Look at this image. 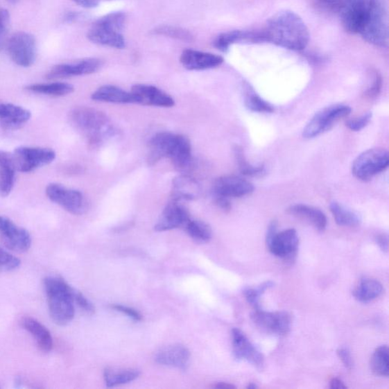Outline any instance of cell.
I'll use <instances>...</instances> for the list:
<instances>
[{"label":"cell","mask_w":389,"mask_h":389,"mask_svg":"<svg viewBox=\"0 0 389 389\" xmlns=\"http://www.w3.org/2000/svg\"><path fill=\"white\" fill-rule=\"evenodd\" d=\"M388 347L387 345L379 347L372 354L370 368L376 375L388 377L389 375Z\"/></svg>","instance_id":"cell-33"},{"label":"cell","mask_w":389,"mask_h":389,"mask_svg":"<svg viewBox=\"0 0 389 389\" xmlns=\"http://www.w3.org/2000/svg\"><path fill=\"white\" fill-rule=\"evenodd\" d=\"M339 358L343 361L345 368L351 370L354 366V361L350 352L347 348H339L337 351Z\"/></svg>","instance_id":"cell-45"},{"label":"cell","mask_w":389,"mask_h":389,"mask_svg":"<svg viewBox=\"0 0 389 389\" xmlns=\"http://www.w3.org/2000/svg\"><path fill=\"white\" fill-rule=\"evenodd\" d=\"M169 159L179 170L184 171L192 163V147L189 139L182 135L178 134Z\"/></svg>","instance_id":"cell-28"},{"label":"cell","mask_w":389,"mask_h":389,"mask_svg":"<svg viewBox=\"0 0 389 389\" xmlns=\"http://www.w3.org/2000/svg\"><path fill=\"white\" fill-rule=\"evenodd\" d=\"M377 243L379 247L383 252H387L388 250V236L387 234H383L377 236Z\"/></svg>","instance_id":"cell-47"},{"label":"cell","mask_w":389,"mask_h":389,"mask_svg":"<svg viewBox=\"0 0 389 389\" xmlns=\"http://www.w3.org/2000/svg\"><path fill=\"white\" fill-rule=\"evenodd\" d=\"M330 210L336 223L340 226L356 227L361 223V218L358 214L338 202H332L330 205Z\"/></svg>","instance_id":"cell-32"},{"label":"cell","mask_w":389,"mask_h":389,"mask_svg":"<svg viewBox=\"0 0 389 389\" xmlns=\"http://www.w3.org/2000/svg\"><path fill=\"white\" fill-rule=\"evenodd\" d=\"M92 98L94 101L114 104H137V100L131 92H126L114 85L101 87L92 94Z\"/></svg>","instance_id":"cell-25"},{"label":"cell","mask_w":389,"mask_h":389,"mask_svg":"<svg viewBox=\"0 0 389 389\" xmlns=\"http://www.w3.org/2000/svg\"><path fill=\"white\" fill-rule=\"evenodd\" d=\"M351 112L352 108L343 105H335L322 109L307 123L303 137L305 139H313L320 136L329 131L336 122L347 116Z\"/></svg>","instance_id":"cell-8"},{"label":"cell","mask_w":389,"mask_h":389,"mask_svg":"<svg viewBox=\"0 0 389 389\" xmlns=\"http://www.w3.org/2000/svg\"><path fill=\"white\" fill-rule=\"evenodd\" d=\"M49 200L68 212L80 216L87 211V202L83 194L76 189L67 188L59 184H50L46 188Z\"/></svg>","instance_id":"cell-10"},{"label":"cell","mask_w":389,"mask_h":389,"mask_svg":"<svg viewBox=\"0 0 389 389\" xmlns=\"http://www.w3.org/2000/svg\"><path fill=\"white\" fill-rule=\"evenodd\" d=\"M277 227L276 221L270 224L266 235L267 247L274 256L292 261L296 257L299 247L297 233L295 229L285 230L279 233Z\"/></svg>","instance_id":"cell-5"},{"label":"cell","mask_w":389,"mask_h":389,"mask_svg":"<svg viewBox=\"0 0 389 389\" xmlns=\"http://www.w3.org/2000/svg\"><path fill=\"white\" fill-rule=\"evenodd\" d=\"M233 354L237 361H247L258 369L264 366V356L239 329L232 331Z\"/></svg>","instance_id":"cell-14"},{"label":"cell","mask_w":389,"mask_h":389,"mask_svg":"<svg viewBox=\"0 0 389 389\" xmlns=\"http://www.w3.org/2000/svg\"><path fill=\"white\" fill-rule=\"evenodd\" d=\"M330 388L331 389H345L347 387L345 383L339 379L334 378L331 381Z\"/></svg>","instance_id":"cell-50"},{"label":"cell","mask_w":389,"mask_h":389,"mask_svg":"<svg viewBox=\"0 0 389 389\" xmlns=\"http://www.w3.org/2000/svg\"><path fill=\"white\" fill-rule=\"evenodd\" d=\"M131 92L139 105L160 107H172L175 105V101L169 94L153 85H135Z\"/></svg>","instance_id":"cell-17"},{"label":"cell","mask_w":389,"mask_h":389,"mask_svg":"<svg viewBox=\"0 0 389 389\" xmlns=\"http://www.w3.org/2000/svg\"><path fill=\"white\" fill-rule=\"evenodd\" d=\"M26 89L31 93L62 97L74 92V87L65 83H37L29 85Z\"/></svg>","instance_id":"cell-30"},{"label":"cell","mask_w":389,"mask_h":389,"mask_svg":"<svg viewBox=\"0 0 389 389\" xmlns=\"http://www.w3.org/2000/svg\"><path fill=\"white\" fill-rule=\"evenodd\" d=\"M239 170L245 176L261 177L266 173V168L263 165L254 166L251 164L244 156L243 150L240 146H236L234 149Z\"/></svg>","instance_id":"cell-35"},{"label":"cell","mask_w":389,"mask_h":389,"mask_svg":"<svg viewBox=\"0 0 389 389\" xmlns=\"http://www.w3.org/2000/svg\"><path fill=\"white\" fill-rule=\"evenodd\" d=\"M140 376L136 369H107L104 372L105 383L108 387H115L132 382Z\"/></svg>","instance_id":"cell-31"},{"label":"cell","mask_w":389,"mask_h":389,"mask_svg":"<svg viewBox=\"0 0 389 389\" xmlns=\"http://www.w3.org/2000/svg\"><path fill=\"white\" fill-rule=\"evenodd\" d=\"M189 349L182 345H172L162 349L155 356V361L163 366L186 370L190 361Z\"/></svg>","instance_id":"cell-21"},{"label":"cell","mask_w":389,"mask_h":389,"mask_svg":"<svg viewBox=\"0 0 389 389\" xmlns=\"http://www.w3.org/2000/svg\"><path fill=\"white\" fill-rule=\"evenodd\" d=\"M372 116V113L368 112L359 117L353 118L352 120L347 121L346 126L352 131H361L369 124Z\"/></svg>","instance_id":"cell-42"},{"label":"cell","mask_w":389,"mask_h":389,"mask_svg":"<svg viewBox=\"0 0 389 389\" xmlns=\"http://www.w3.org/2000/svg\"><path fill=\"white\" fill-rule=\"evenodd\" d=\"M251 319L259 327L277 336L287 335L291 325V315L287 312L270 313L255 309Z\"/></svg>","instance_id":"cell-12"},{"label":"cell","mask_w":389,"mask_h":389,"mask_svg":"<svg viewBox=\"0 0 389 389\" xmlns=\"http://www.w3.org/2000/svg\"><path fill=\"white\" fill-rule=\"evenodd\" d=\"M44 285L51 319L59 325L69 324L75 315L74 288L61 277L54 276L46 277Z\"/></svg>","instance_id":"cell-4"},{"label":"cell","mask_w":389,"mask_h":389,"mask_svg":"<svg viewBox=\"0 0 389 389\" xmlns=\"http://www.w3.org/2000/svg\"><path fill=\"white\" fill-rule=\"evenodd\" d=\"M190 220L189 214L180 202L172 201L166 206L155 227L156 232H162L187 225Z\"/></svg>","instance_id":"cell-16"},{"label":"cell","mask_w":389,"mask_h":389,"mask_svg":"<svg viewBox=\"0 0 389 389\" xmlns=\"http://www.w3.org/2000/svg\"><path fill=\"white\" fill-rule=\"evenodd\" d=\"M6 46L15 64L25 68L34 64L37 58V43L33 35L19 31L8 39Z\"/></svg>","instance_id":"cell-7"},{"label":"cell","mask_w":389,"mask_h":389,"mask_svg":"<svg viewBox=\"0 0 389 389\" xmlns=\"http://www.w3.org/2000/svg\"><path fill=\"white\" fill-rule=\"evenodd\" d=\"M291 216L304 219L320 232L327 228V218L320 209L303 204L291 205L288 209Z\"/></svg>","instance_id":"cell-27"},{"label":"cell","mask_w":389,"mask_h":389,"mask_svg":"<svg viewBox=\"0 0 389 389\" xmlns=\"http://www.w3.org/2000/svg\"><path fill=\"white\" fill-rule=\"evenodd\" d=\"M31 116L28 110L0 101V128L6 130L19 129L30 121Z\"/></svg>","instance_id":"cell-19"},{"label":"cell","mask_w":389,"mask_h":389,"mask_svg":"<svg viewBox=\"0 0 389 389\" xmlns=\"http://www.w3.org/2000/svg\"><path fill=\"white\" fill-rule=\"evenodd\" d=\"M216 202L219 208L225 211H229L232 208L227 198L216 196Z\"/></svg>","instance_id":"cell-48"},{"label":"cell","mask_w":389,"mask_h":389,"mask_svg":"<svg viewBox=\"0 0 389 389\" xmlns=\"http://www.w3.org/2000/svg\"><path fill=\"white\" fill-rule=\"evenodd\" d=\"M126 22V15L121 12H111L95 21L94 24L101 27L121 33Z\"/></svg>","instance_id":"cell-38"},{"label":"cell","mask_w":389,"mask_h":389,"mask_svg":"<svg viewBox=\"0 0 389 389\" xmlns=\"http://www.w3.org/2000/svg\"><path fill=\"white\" fill-rule=\"evenodd\" d=\"M386 10L383 0H345L340 21L347 33L361 35Z\"/></svg>","instance_id":"cell-3"},{"label":"cell","mask_w":389,"mask_h":389,"mask_svg":"<svg viewBox=\"0 0 389 389\" xmlns=\"http://www.w3.org/2000/svg\"><path fill=\"white\" fill-rule=\"evenodd\" d=\"M245 105L253 112L273 113V107L263 98H261L255 92L248 90L245 94Z\"/></svg>","instance_id":"cell-36"},{"label":"cell","mask_w":389,"mask_h":389,"mask_svg":"<svg viewBox=\"0 0 389 389\" xmlns=\"http://www.w3.org/2000/svg\"><path fill=\"white\" fill-rule=\"evenodd\" d=\"M185 228L189 236L198 243H207L212 236L211 227L203 221L190 219Z\"/></svg>","instance_id":"cell-34"},{"label":"cell","mask_w":389,"mask_h":389,"mask_svg":"<svg viewBox=\"0 0 389 389\" xmlns=\"http://www.w3.org/2000/svg\"><path fill=\"white\" fill-rule=\"evenodd\" d=\"M372 76V85L369 87L367 92H365V94H366V96L370 98H374L377 96L381 91V89H382L383 84L382 76H381L377 71H375L374 73H373Z\"/></svg>","instance_id":"cell-44"},{"label":"cell","mask_w":389,"mask_h":389,"mask_svg":"<svg viewBox=\"0 0 389 389\" xmlns=\"http://www.w3.org/2000/svg\"><path fill=\"white\" fill-rule=\"evenodd\" d=\"M76 4L85 8H94L99 5V0H73Z\"/></svg>","instance_id":"cell-49"},{"label":"cell","mask_w":389,"mask_h":389,"mask_svg":"<svg viewBox=\"0 0 389 389\" xmlns=\"http://www.w3.org/2000/svg\"><path fill=\"white\" fill-rule=\"evenodd\" d=\"M88 38L94 44L123 49L126 47V40L121 33L101 27L95 24L88 33Z\"/></svg>","instance_id":"cell-26"},{"label":"cell","mask_w":389,"mask_h":389,"mask_svg":"<svg viewBox=\"0 0 389 389\" xmlns=\"http://www.w3.org/2000/svg\"><path fill=\"white\" fill-rule=\"evenodd\" d=\"M17 171L13 155L0 150V196L6 197L11 193Z\"/></svg>","instance_id":"cell-24"},{"label":"cell","mask_w":389,"mask_h":389,"mask_svg":"<svg viewBox=\"0 0 389 389\" xmlns=\"http://www.w3.org/2000/svg\"><path fill=\"white\" fill-rule=\"evenodd\" d=\"M253 191L254 187L250 181L236 176L221 177L213 186L214 196L227 198L248 196Z\"/></svg>","instance_id":"cell-15"},{"label":"cell","mask_w":389,"mask_h":389,"mask_svg":"<svg viewBox=\"0 0 389 389\" xmlns=\"http://www.w3.org/2000/svg\"><path fill=\"white\" fill-rule=\"evenodd\" d=\"M21 327L34 338L40 349L44 353L51 352L53 346L51 332L43 324L31 317H24L21 322Z\"/></svg>","instance_id":"cell-22"},{"label":"cell","mask_w":389,"mask_h":389,"mask_svg":"<svg viewBox=\"0 0 389 389\" xmlns=\"http://www.w3.org/2000/svg\"><path fill=\"white\" fill-rule=\"evenodd\" d=\"M201 193V187L198 182L188 176L174 178L172 184L173 201H191L196 200Z\"/></svg>","instance_id":"cell-23"},{"label":"cell","mask_w":389,"mask_h":389,"mask_svg":"<svg viewBox=\"0 0 389 389\" xmlns=\"http://www.w3.org/2000/svg\"><path fill=\"white\" fill-rule=\"evenodd\" d=\"M322 1L331 2V1H336V0H322Z\"/></svg>","instance_id":"cell-54"},{"label":"cell","mask_w":389,"mask_h":389,"mask_svg":"<svg viewBox=\"0 0 389 389\" xmlns=\"http://www.w3.org/2000/svg\"><path fill=\"white\" fill-rule=\"evenodd\" d=\"M388 164L389 155L386 149L371 148L356 158L352 165V173L357 179L368 181L387 169Z\"/></svg>","instance_id":"cell-6"},{"label":"cell","mask_w":389,"mask_h":389,"mask_svg":"<svg viewBox=\"0 0 389 389\" xmlns=\"http://www.w3.org/2000/svg\"><path fill=\"white\" fill-rule=\"evenodd\" d=\"M69 120L75 129L93 146L101 144L116 133L106 114L90 107L74 109L70 112Z\"/></svg>","instance_id":"cell-2"},{"label":"cell","mask_w":389,"mask_h":389,"mask_svg":"<svg viewBox=\"0 0 389 389\" xmlns=\"http://www.w3.org/2000/svg\"><path fill=\"white\" fill-rule=\"evenodd\" d=\"M214 388L222 389H232L235 388L236 387L232 384H229L227 383H218L216 386H214Z\"/></svg>","instance_id":"cell-51"},{"label":"cell","mask_w":389,"mask_h":389,"mask_svg":"<svg viewBox=\"0 0 389 389\" xmlns=\"http://www.w3.org/2000/svg\"><path fill=\"white\" fill-rule=\"evenodd\" d=\"M257 388V386L256 384L254 383H250L249 386H248V388L249 389H255Z\"/></svg>","instance_id":"cell-52"},{"label":"cell","mask_w":389,"mask_h":389,"mask_svg":"<svg viewBox=\"0 0 389 389\" xmlns=\"http://www.w3.org/2000/svg\"><path fill=\"white\" fill-rule=\"evenodd\" d=\"M180 62L189 70H206L221 66L224 59L213 53L185 50L180 55Z\"/></svg>","instance_id":"cell-20"},{"label":"cell","mask_w":389,"mask_h":389,"mask_svg":"<svg viewBox=\"0 0 389 389\" xmlns=\"http://www.w3.org/2000/svg\"><path fill=\"white\" fill-rule=\"evenodd\" d=\"M73 297L74 303L80 307L85 312L89 314H93L95 312V309L91 302L87 299L82 293L74 288Z\"/></svg>","instance_id":"cell-43"},{"label":"cell","mask_w":389,"mask_h":389,"mask_svg":"<svg viewBox=\"0 0 389 389\" xmlns=\"http://www.w3.org/2000/svg\"><path fill=\"white\" fill-rule=\"evenodd\" d=\"M266 42L263 31H232L222 33L213 42L216 49L221 52L228 51L230 46L237 43H261Z\"/></svg>","instance_id":"cell-18"},{"label":"cell","mask_w":389,"mask_h":389,"mask_svg":"<svg viewBox=\"0 0 389 389\" xmlns=\"http://www.w3.org/2000/svg\"><path fill=\"white\" fill-rule=\"evenodd\" d=\"M10 15L6 10H0V51L6 45L8 31H9Z\"/></svg>","instance_id":"cell-41"},{"label":"cell","mask_w":389,"mask_h":389,"mask_svg":"<svg viewBox=\"0 0 389 389\" xmlns=\"http://www.w3.org/2000/svg\"><path fill=\"white\" fill-rule=\"evenodd\" d=\"M21 264V261L11 253L0 248V273H8L17 269Z\"/></svg>","instance_id":"cell-40"},{"label":"cell","mask_w":389,"mask_h":389,"mask_svg":"<svg viewBox=\"0 0 389 389\" xmlns=\"http://www.w3.org/2000/svg\"><path fill=\"white\" fill-rule=\"evenodd\" d=\"M102 66V61L97 58H88L75 62L62 63V64L53 67L46 74V78L52 80V79L90 75L97 73Z\"/></svg>","instance_id":"cell-13"},{"label":"cell","mask_w":389,"mask_h":389,"mask_svg":"<svg viewBox=\"0 0 389 389\" xmlns=\"http://www.w3.org/2000/svg\"><path fill=\"white\" fill-rule=\"evenodd\" d=\"M153 33L157 35H163L177 39L179 41L185 42H192L194 41V37L189 31L175 26H162L157 27L153 31Z\"/></svg>","instance_id":"cell-37"},{"label":"cell","mask_w":389,"mask_h":389,"mask_svg":"<svg viewBox=\"0 0 389 389\" xmlns=\"http://www.w3.org/2000/svg\"><path fill=\"white\" fill-rule=\"evenodd\" d=\"M113 308L115 309L116 311L128 315L134 320L140 321L142 319L141 315L138 311H137L136 309L122 305H115L113 306Z\"/></svg>","instance_id":"cell-46"},{"label":"cell","mask_w":389,"mask_h":389,"mask_svg":"<svg viewBox=\"0 0 389 389\" xmlns=\"http://www.w3.org/2000/svg\"><path fill=\"white\" fill-rule=\"evenodd\" d=\"M263 31L266 42L291 51H303L309 42L305 22L297 14L290 10L280 11L273 15Z\"/></svg>","instance_id":"cell-1"},{"label":"cell","mask_w":389,"mask_h":389,"mask_svg":"<svg viewBox=\"0 0 389 389\" xmlns=\"http://www.w3.org/2000/svg\"><path fill=\"white\" fill-rule=\"evenodd\" d=\"M383 291V285L379 282L365 277L354 289L353 295L356 300L362 303H368L382 295Z\"/></svg>","instance_id":"cell-29"},{"label":"cell","mask_w":389,"mask_h":389,"mask_svg":"<svg viewBox=\"0 0 389 389\" xmlns=\"http://www.w3.org/2000/svg\"><path fill=\"white\" fill-rule=\"evenodd\" d=\"M7 1L11 4H15L17 3L19 1V0H7Z\"/></svg>","instance_id":"cell-53"},{"label":"cell","mask_w":389,"mask_h":389,"mask_svg":"<svg viewBox=\"0 0 389 389\" xmlns=\"http://www.w3.org/2000/svg\"><path fill=\"white\" fill-rule=\"evenodd\" d=\"M0 236L6 247L14 252H25L31 248V237L28 230L3 216H0Z\"/></svg>","instance_id":"cell-11"},{"label":"cell","mask_w":389,"mask_h":389,"mask_svg":"<svg viewBox=\"0 0 389 389\" xmlns=\"http://www.w3.org/2000/svg\"><path fill=\"white\" fill-rule=\"evenodd\" d=\"M13 158L17 171L33 172L52 163L55 158L53 149L38 147H19L14 150Z\"/></svg>","instance_id":"cell-9"},{"label":"cell","mask_w":389,"mask_h":389,"mask_svg":"<svg viewBox=\"0 0 389 389\" xmlns=\"http://www.w3.org/2000/svg\"><path fill=\"white\" fill-rule=\"evenodd\" d=\"M273 286L274 283L269 281L261 284L257 289H245L243 291L244 296L245 299H247L248 303L252 305L254 309H260L259 300L261 296L263 295L267 289L273 287Z\"/></svg>","instance_id":"cell-39"}]
</instances>
